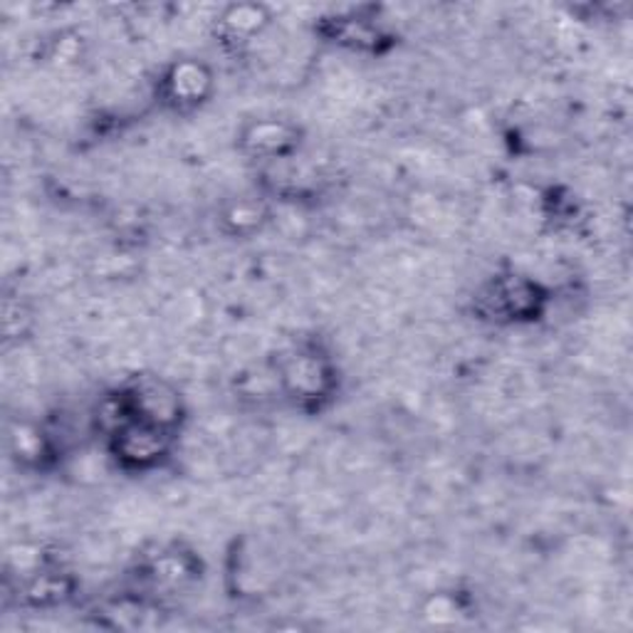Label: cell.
<instances>
[{
  "instance_id": "cell-2",
  "label": "cell",
  "mask_w": 633,
  "mask_h": 633,
  "mask_svg": "<svg viewBox=\"0 0 633 633\" xmlns=\"http://www.w3.org/2000/svg\"><path fill=\"white\" fill-rule=\"evenodd\" d=\"M285 389L300 401H314L327 396L332 389V369L324 357L314 352H292L280 364Z\"/></svg>"
},
{
  "instance_id": "cell-6",
  "label": "cell",
  "mask_w": 633,
  "mask_h": 633,
  "mask_svg": "<svg viewBox=\"0 0 633 633\" xmlns=\"http://www.w3.org/2000/svg\"><path fill=\"white\" fill-rule=\"evenodd\" d=\"M497 307L510 316H530L537 312V287L525 280H505L495 285Z\"/></svg>"
},
{
  "instance_id": "cell-3",
  "label": "cell",
  "mask_w": 633,
  "mask_h": 633,
  "mask_svg": "<svg viewBox=\"0 0 633 633\" xmlns=\"http://www.w3.org/2000/svg\"><path fill=\"white\" fill-rule=\"evenodd\" d=\"M166 97L184 107V104H196L208 94L210 90V74L204 65L196 62H179L171 67V72L164 80Z\"/></svg>"
},
{
  "instance_id": "cell-4",
  "label": "cell",
  "mask_w": 633,
  "mask_h": 633,
  "mask_svg": "<svg viewBox=\"0 0 633 633\" xmlns=\"http://www.w3.org/2000/svg\"><path fill=\"white\" fill-rule=\"evenodd\" d=\"M245 143L261 157H283L295 147V131L283 122H261L248 129Z\"/></svg>"
},
{
  "instance_id": "cell-1",
  "label": "cell",
  "mask_w": 633,
  "mask_h": 633,
  "mask_svg": "<svg viewBox=\"0 0 633 633\" xmlns=\"http://www.w3.org/2000/svg\"><path fill=\"white\" fill-rule=\"evenodd\" d=\"M169 434L171 430L143 424V421H129L122 428L110 434L114 438V450L127 465L149 468L159 463L161 456L169 450Z\"/></svg>"
},
{
  "instance_id": "cell-5",
  "label": "cell",
  "mask_w": 633,
  "mask_h": 633,
  "mask_svg": "<svg viewBox=\"0 0 633 633\" xmlns=\"http://www.w3.org/2000/svg\"><path fill=\"white\" fill-rule=\"evenodd\" d=\"M267 23V15L261 5H233L220 18V33L233 43L251 41L255 33Z\"/></svg>"
}]
</instances>
